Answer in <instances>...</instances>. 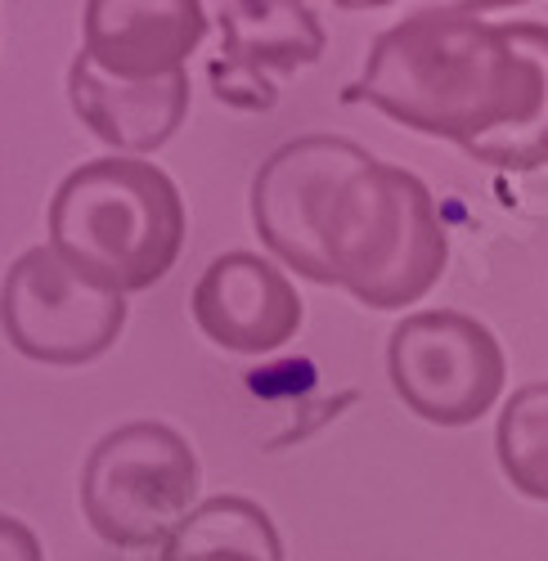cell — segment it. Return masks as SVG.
<instances>
[{"label":"cell","instance_id":"obj_1","mask_svg":"<svg viewBox=\"0 0 548 561\" xmlns=\"http://www.w3.org/2000/svg\"><path fill=\"white\" fill-rule=\"evenodd\" d=\"M252 225L288 270L374 310L423 301L449 261L427 184L342 135L274 149L252 180Z\"/></svg>","mask_w":548,"mask_h":561},{"label":"cell","instance_id":"obj_2","mask_svg":"<svg viewBox=\"0 0 548 561\" xmlns=\"http://www.w3.org/2000/svg\"><path fill=\"white\" fill-rule=\"evenodd\" d=\"M346 100L454 139L472 162L539 171L548 167V23H490L472 5L414 10L374 41Z\"/></svg>","mask_w":548,"mask_h":561},{"label":"cell","instance_id":"obj_3","mask_svg":"<svg viewBox=\"0 0 548 561\" xmlns=\"http://www.w3.org/2000/svg\"><path fill=\"white\" fill-rule=\"evenodd\" d=\"M50 248L113 297L145 293L185 248V203L158 162L95 158L55 190Z\"/></svg>","mask_w":548,"mask_h":561},{"label":"cell","instance_id":"obj_4","mask_svg":"<svg viewBox=\"0 0 548 561\" xmlns=\"http://www.w3.org/2000/svg\"><path fill=\"white\" fill-rule=\"evenodd\" d=\"M198 458L167 423H126L85 458L81 512L90 530L117 548L167 543V535L198 507Z\"/></svg>","mask_w":548,"mask_h":561},{"label":"cell","instance_id":"obj_5","mask_svg":"<svg viewBox=\"0 0 548 561\" xmlns=\"http://www.w3.org/2000/svg\"><path fill=\"white\" fill-rule=\"evenodd\" d=\"M396 396L436 427H468L504 391V351L481 319L419 310L396 323L387 346Z\"/></svg>","mask_w":548,"mask_h":561},{"label":"cell","instance_id":"obj_6","mask_svg":"<svg viewBox=\"0 0 548 561\" xmlns=\"http://www.w3.org/2000/svg\"><path fill=\"white\" fill-rule=\"evenodd\" d=\"M0 329L36 364H90L126 329V297H113L68 270L55 248L23 252L0 288Z\"/></svg>","mask_w":548,"mask_h":561},{"label":"cell","instance_id":"obj_7","mask_svg":"<svg viewBox=\"0 0 548 561\" xmlns=\"http://www.w3.org/2000/svg\"><path fill=\"white\" fill-rule=\"evenodd\" d=\"M324 55V27L297 0H239L220 5V55L207 64L220 104L265 113L279 100L274 72L288 77Z\"/></svg>","mask_w":548,"mask_h":561},{"label":"cell","instance_id":"obj_8","mask_svg":"<svg viewBox=\"0 0 548 561\" xmlns=\"http://www.w3.org/2000/svg\"><path fill=\"white\" fill-rule=\"evenodd\" d=\"M190 306H194V323L203 329V337L239 355L279 351L301 329L297 288L288 284L284 270H274L256 252L216 256L203 270Z\"/></svg>","mask_w":548,"mask_h":561},{"label":"cell","instance_id":"obj_9","mask_svg":"<svg viewBox=\"0 0 548 561\" xmlns=\"http://www.w3.org/2000/svg\"><path fill=\"white\" fill-rule=\"evenodd\" d=\"M81 55L117 81H162L185 72L207 36L198 0H90L81 19Z\"/></svg>","mask_w":548,"mask_h":561},{"label":"cell","instance_id":"obj_10","mask_svg":"<svg viewBox=\"0 0 548 561\" xmlns=\"http://www.w3.org/2000/svg\"><path fill=\"white\" fill-rule=\"evenodd\" d=\"M68 100L77 117L117 149V158L153 153L190 113V72H171L162 81H117L77 55L68 68Z\"/></svg>","mask_w":548,"mask_h":561},{"label":"cell","instance_id":"obj_11","mask_svg":"<svg viewBox=\"0 0 548 561\" xmlns=\"http://www.w3.org/2000/svg\"><path fill=\"white\" fill-rule=\"evenodd\" d=\"M158 561H284V539L261 503L216 494L167 535Z\"/></svg>","mask_w":548,"mask_h":561},{"label":"cell","instance_id":"obj_12","mask_svg":"<svg viewBox=\"0 0 548 561\" xmlns=\"http://www.w3.org/2000/svg\"><path fill=\"white\" fill-rule=\"evenodd\" d=\"M494 449L517 494L548 503V382H530L504 404Z\"/></svg>","mask_w":548,"mask_h":561},{"label":"cell","instance_id":"obj_13","mask_svg":"<svg viewBox=\"0 0 548 561\" xmlns=\"http://www.w3.org/2000/svg\"><path fill=\"white\" fill-rule=\"evenodd\" d=\"M0 561H45L41 539L19 517H5V512H0Z\"/></svg>","mask_w":548,"mask_h":561}]
</instances>
